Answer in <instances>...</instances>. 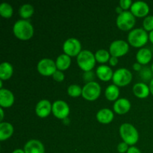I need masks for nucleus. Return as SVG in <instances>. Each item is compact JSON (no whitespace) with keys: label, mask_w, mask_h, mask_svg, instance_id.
<instances>
[{"label":"nucleus","mask_w":153,"mask_h":153,"mask_svg":"<svg viewBox=\"0 0 153 153\" xmlns=\"http://www.w3.org/2000/svg\"><path fill=\"white\" fill-rule=\"evenodd\" d=\"M128 49H129V46L127 42L123 40H117L111 43L109 52L111 56L119 58L126 55L127 52H128Z\"/></svg>","instance_id":"obj_10"},{"label":"nucleus","mask_w":153,"mask_h":153,"mask_svg":"<svg viewBox=\"0 0 153 153\" xmlns=\"http://www.w3.org/2000/svg\"><path fill=\"white\" fill-rule=\"evenodd\" d=\"M123 11H124L123 9L120 6H117V7H116V12L118 13V15L120 14V13H122Z\"/></svg>","instance_id":"obj_38"},{"label":"nucleus","mask_w":153,"mask_h":153,"mask_svg":"<svg viewBox=\"0 0 153 153\" xmlns=\"http://www.w3.org/2000/svg\"><path fill=\"white\" fill-rule=\"evenodd\" d=\"M14 102V96L8 89L0 90V105L1 108H9Z\"/></svg>","instance_id":"obj_15"},{"label":"nucleus","mask_w":153,"mask_h":153,"mask_svg":"<svg viewBox=\"0 0 153 153\" xmlns=\"http://www.w3.org/2000/svg\"><path fill=\"white\" fill-rule=\"evenodd\" d=\"M0 111H1V120H0L2 121L3 118H4V111H3L2 108H0Z\"/></svg>","instance_id":"obj_42"},{"label":"nucleus","mask_w":153,"mask_h":153,"mask_svg":"<svg viewBox=\"0 0 153 153\" xmlns=\"http://www.w3.org/2000/svg\"><path fill=\"white\" fill-rule=\"evenodd\" d=\"M131 108V102L125 98L118 99L114 104V111L120 115H123L129 111Z\"/></svg>","instance_id":"obj_16"},{"label":"nucleus","mask_w":153,"mask_h":153,"mask_svg":"<svg viewBox=\"0 0 153 153\" xmlns=\"http://www.w3.org/2000/svg\"><path fill=\"white\" fill-rule=\"evenodd\" d=\"M94 55H95L96 61H98L99 63H101V64L108 62L111 58L110 52H108L105 49H100Z\"/></svg>","instance_id":"obj_26"},{"label":"nucleus","mask_w":153,"mask_h":153,"mask_svg":"<svg viewBox=\"0 0 153 153\" xmlns=\"http://www.w3.org/2000/svg\"><path fill=\"white\" fill-rule=\"evenodd\" d=\"M105 96L109 101H117L120 96V90L118 86L115 85L108 86L105 91Z\"/></svg>","instance_id":"obj_24"},{"label":"nucleus","mask_w":153,"mask_h":153,"mask_svg":"<svg viewBox=\"0 0 153 153\" xmlns=\"http://www.w3.org/2000/svg\"><path fill=\"white\" fill-rule=\"evenodd\" d=\"M130 8L131 13L137 17H146L149 12V6L147 3L142 1L133 2Z\"/></svg>","instance_id":"obj_12"},{"label":"nucleus","mask_w":153,"mask_h":153,"mask_svg":"<svg viewBox=\"0 0 153 153\" xmlns=\"http://www.w3.org/2000/svg\"><path fill=\"white\" fill-rule=\"evenodd\" d=\"M101 94V87L97 82H91L87 83L82 88V97L88 101L97 100Z\"/></svg>","instance_id":"obj_7"},{"label":"nucleus","mask_w":153,"mask_h":153,"mask_svg":"<svg viewBox=\"0 0 153 153\" xmlns=\"http://www.w3.org/2000/svg\"><path fill=\"white\" fill-rule=\"evenodd\" d=\"M140 76L143 80L146 81V82L149 80L151 81L153 79V73L152 70L147 68V67H144V68H143L140 70Z\"/></svg>","instance_id":"obj_29"},{"label":"nucleus","mask_w":153,"mask_h":153,"mask_svg":"<svg viewBox=\"0 0 153 153\" xmlns=\"http://www.w3.org/2000/svg\"><path fill=\"white\" fill-rule=\"evenodd\" d=\"M114 115L113 111L108 108H102L97 114V119L100 123L108 124L113 121Z\"/></svg>","instance_id":"obj_18"},{"label":"nucleus","mask_w":153,"mask_h":153,"mask_svg":"<svg viewBox=\"0 0 153 153\" xmlns=\"http://www.w3.org/2000/svg\"><path fill=\"white\" fill-rule=\"evenodd\" d=\"M126 153H141L140 152V149H138L137 147H136V146H130L129 148H128V151H127Z\"/></svg>","instance_id":"obj_36"},{"label":"nucleus","mask_w":153,"mask_h":153,"mask_svg":"<svg viewBox=\"0 0 153 153\" xmlns=\"http://www.w3.org/2000/svg\"><path fill=\"white\" fill-rule=\"evenodd\" d=\"M37 71L44 76H50L57 70L55 62L50 58H43L38 62L37 66Z\"/></svg>","instance_id":"obj_9"},{"label":"nucleus","mask_w":153,"mask_h":153,"mask_svg":"<svg viewBox=\"0 0 153 153\" xmlns=\"http://www.w3.org/2000/svg\"><path fill=\"white\" fill-rule=\"evenodd\" d=\"M152 52L147 48H141L136 54V59H137V63L141 65L147 64L152 60Z\"/></svg>","instance_id":"obj_20"},{"label":"nucleus","mask_w":153,"mask_h":153,"mask_svg":"<svg viewBox=\"0 0 153 153\" xmlns=\"http://www.w3.org/2000/svg\"><path fill=\"white\" fill-rule=\"evenodd\" d=\"M0 15L2 17L8 19L13 15V7L10 4L3 2L0 4Z\"/></svg>","instance_id":"obj_27"},{"label":"nucleus","mask_w":153,"mask_h":153,"mask_svg":"<svg viewBox=\"0 0 153 153\" xmlns=\"http://www.w3.org/2000/svg\"><path fill=\"white\" fill-rule=\"evenodd\" d=\"M13 31L16 38L22 40H28L31 39L34 34V28L29 21L19 19L13 25Z\"/></svg>","instance_id":"obj_1"},{"label":"nucleus","mask_w":153,"mask_h":153,"mask_svg":"<svg viewBox=\"0 0 153 153\" xmlns=\"http://www.w3.org/2000/svg\"><path fill=\"white\" fill-rule=\"evenodd\" d=\"M67 93L71 97H79L82 95V88L79 85L73 84L68 87Z\"/></svg>","instance_id":"obj_28"},{"label":"nucleus","mask_w":153,"mask_h":153,"mask_svg":"<svg viewBox=\"0 0 153 153\" xmlns=\"http://www.w3.org/2000/svg\"><path fill=\"white\" fill-rule=\"evenodd\" d=\"M63 50L64 54L70 57L78 56L82 52V44L76 38H69L63 44Z\"/></svg>","instance_id":"obj_8"},{"label":"nucleus","mask_w":153,"mask_h":153,"mask_svg":"<svg viewBox=\"0 0 153 153\" xmlns=\"http://www.w3.org/2000/svg\"><path fill=\"white\" fill-rule=\"evenodd\" d=\"M128 145L125 142H121L117 146V151L120 153H125L127 152L128 149Z\"/></svg>","instance_id":"obj_34"},{"label":"nucleus","mask_w":153,"mask_h":153,"mask_svg":"<svg viewBox=\"0 0 153 153\" xmlns=\"http://www.w3.org/2000/svg\"><path fill=\"white\" fill-rule=\"evenodd\" d=\"M151 70H152V73H153V63H152V66H151Z\"/></svg>","instance_id":"obj_43"},{"label":"nucleus","mask_w":153,"mask_h":153,"mask_svg":"<svg viewBox=\"0 0 153 153\" xmlns=\"http://www.w3.org/2000/svg\"><path fill=\"white\" fill-rule=\"evenodd\" d=\"M94 74L92 71H88V72H85L83 75V79L87 82V83H89V82H94Z\"/></svg>","instance_id":"obj_32"},{"label":"nucleus","mask_w":153,"mask_h":153,"mask_svg":"<svg viewBox=\"0 0 153 153\" xmlns=\"http://www.w3.org/2000/svg\"><path fill=\"white\" fill-rule=\"evenodd\" d=\"M95 55L90 50H82L77 56V64L83 71H91L96 64Z\"/></svg>","instance_id":"obj_3"},{"label":"nucleus","mask_w":153,"mask_h":153,"mask_svg":"<svg viewBox=\"0 0 153 153\" xmlns=\"http://www.w3.org/2000/svg\"><path fill=\"white\" fill-rule=\"evenodd\" d=\"M149 90H150V93L152 94L153 96V79L150 81L149 82Z\"/></svg>","instance_id":"obj_39"},{"label":"nucleus","mask_w":153,"mask_h":153,"mask_svg":"<svg viewBox=\"0 0 153 153\" xmlns=\"http://www.w3.org/2000/svg\"><path fill=\"white\" fill-rule=\"evenodd\" d=\"M149 40H150L151 43H152V44H153V31H150V32H149Z\"/></svg>","instance_id":"obj_40"},{"label":"nucleus","mask_w":153,"mask_h":153,"mask_svg":"<svg viewBox=\"0 0 153 153\" xmlns=\"http://www.w3.org/2000/svg\"><path fill=\"white\" fill-rule=\"evenodd\" d=\"M52 112L58 119L64 120L67 118L70 114V107L66 102L63 100H57L52 104Z\"/></svg>","instance_id":"obj_11"},{"label":"nucleus","mask_w":153,"mask_h":153,"mask_svg":"<svg viewBox=\"0 0 153 153\" xmlns=\"http://www.w3.org/2000/svg\"><path fill=\"white\" fill-rule=\"evenodd\" d=\"M13 73V66L8 62H3L0 64V79L2 81L8 80Z\"/></svg>","instance_id":"obj_22"},{"label":"nucleus","mask_w":153,"mask_h":153,"mask_svg":"<svg viewBox=\"0 0 153 153\" xmlns=\"http://www.w3.org/2000/svg\"><path fill=\"white\" fill-rule=\"evenodd\" d=\"M118 62H119V60H118V58H117V57L111 56L110 60H109V64L112 67H115V66L117 65Z\"/></svg>","instance_id":"obj_35"},{"label":"nucleus","mask_w":153,"mask_h":153,"mask_svg":"<svg viewBox=\"0 0 153 153\" xmlns=\"http://www.w3.org/2000/svg\"><path fill=\"white\" fill-rule=\"evenodd\" d=\"M132 4V1L131 0H120V6L124 10H127L129 7H131Z\"/></svg>","instance_id":"obj_33"},{"label":"nucleus","mask_w":153,"mask_h":153,"mask_svg":"<svg viewBox=\"0 0 153 153\" xmlns=\"http://www.w3.org/2000/svg\"><path fill=\"white\" fill-rule=\"evenodd\" d=\"M34 11V7L30 4H22L19 7V13L22 19H26L31 17L33 15Z\"/></svg>","instance_id":"obj_25"},{"label":"nucleus","mask_w":153,"mask_h":153,"mask_svg":"<svg viewBox=\"0 0 153 153\" xmlns=\"http://www.w3.org/2000/svg\"><path fill=\"white\" fill-rule=\"evenodd\" d=\"M55 64H56L57 69L58 70L64 71V70H67L70 67L71 58L66 54H61L57 58Z\"/></svg>","instance_id":"obj_23"},{"label":"nucleus","mask_w":153,"mask_h":153,"mask_svg":"<svg viewBox=\"0 0 153 153\" xmlns=\"http://www.w3.org/2000/svg\"><path fill=\"white\" fill-rule=\"evenodd\" d=\"M52 105L47 100H42L36 105V114L41 118H45L49 116L52 112Z\"/></svg>","instance_id":"obj_13"},{"label":"nucleus","mask_w":153,"mask_h":153,"mask_svg":"<svg viewBox=\"0 0 153 153\" xmlns=\"http://www.w3.org/2000/svg\"><path fill=\"white\" fill-rule=\"evenodd\" d=\"M135 22V16L131 11L128 10H124L117 18V25L122 31L131 30L134 27Z\"/></svg>","instance_id":"obj_5"},{"label":"nucleus","mask_w":153,"mask_h":153,"mask_svg":"<svg viewBox=\"0 0 153 153\" xmlns=\"http://www.w3.org/2000/svg\"><path fill=\"white\" fill-rule=\"evenodd\" d=\"M149 40L146 31L143 28H134L131 30L128 35V41L133 47H142L146 44Z\"/></svg>","instance_id":"obj_4"},{"label":"nucleus","mask_w":153,"mask_h":153,"mask_svg":"<svg viewBox=\"0 0 153 153\" xmlns=\"http://www.w3.org/2000/svg\"><path fill=\"white\" fill-rule=\"evenodd\" d=\"M120 134L123 142L131 146L138 141V131L131 123H123L120 127Z\"/></svg>","instance_id":"obj_2"},{"label":"nucleus","mask_w":153,"mask_h":153,"mask_svg":"<svg viewBox=\"0 0 153 153\" xmlns=\"http://www.w3.org/2000/svg\"><path fill=\"white\" fill-rule=\"evenodd\" d=\"M52 78H53L54 80L56 81V82H62V81L64 80L65 75H64V73H63L62 71L57 70L55 72V73L52 75Z\"/></svg>","instance_id":"obj_31"},{"label":"nucleus","mask_w":153,"mask_h":153,"mask_svg":"<svg viewBox=\"0 0 153 153\" xmlns=\"http://www.w3.org/2000/svg\"><path fill=\"white\" fill-rule=\"evenodd\" d=\"M132 80V74L126 68H120L114 73L112 81L114 85L118 87H124L129 85Z\"/></svg>","instance_id":"obj_6"},{"label":"nucleus","mask_w":153,"mask_h":153,"mask_svg":"<svg viewBox=\"0 0 153 153\" xmlns=\"http://www.w3.org/2000/svg\"><path fill=\"white\" fill-rule=\"evenodd\" d=\"M25 153H45V148L42 142L38 140H30L24 146Z\"/></svg>","instance_id":"obj_14"},{"label":"nucleus","mask_w":153,"mask_h":153,"mask_svg":"<svg viewBox=\"0 0 153 153\" xmlns=\"http://www.w3.org/2000/svg\"><path fill=\"white\" fill-rule=\"evenodd\" d=\"M133 93L137 98L145 99L149 95L150 90H149V87L146 84L140 82V83H137L134 85Z\"/></svg>","instance_id":"obj_19"},{"label":"nucleus","mask_w":153,"mask_h":153,"mask_svg":"<svg viewBox=\"0 0 153 153\" xmlns=\"http://www.w3.org/2000/svg\"><path fill=\"white\" fill-rule=\"evenodd\" d=\"M143 29L146 31H153V16L149 15V16H146L143 19Z\"/></svg>","instance_id":"obj_30"},{"label":"nucleus","mask_w":153,"mask_h":153,"mask_svg":"<svg viewBox=\"0 0 153 153\" xmlns=\"http://www.w3.org/2000/svg\"><path fill=\"white\" fill-rule=\"evenodd\" d=\"M133 69H134V71H137V72H139L140 71V70H142V66L141 64H139V63H134V64H133Z\"/></svg>","instance_id":"obj_37"},{"label":"nucleus","mask_w":153,"mask_h":153,"mask_svg":"<svg viewBox=\"0 0 153 153\" xmlns=\"http://www.w3.org/2000/svg\"><path fill=\"white\" fill-rule=\"evenodd\" d=\"M13 134V127L10 123L1 122L0 123V140L4 141L10 138Z\"/></svg>","instance_id":"obj_21"},{"label":"nucleus","mask_w":153,"mask_h":153,"mask_svg":"<svg viewBox=\"0 0 153 153\" xmlns=\"http://www.w3.org/2000/svg\"><path fill=\"white\" fill-rule=\"evenodd\" d=\"M12 153H25V152H24L23 149H15V150L13 151V152Z\"/></svg>","instance_id":"obj_41"},{"label":"nucleus","mask_w":153,"mask_h":153,"mask_svg":"<svg viewBox=\"0 0 153 153\" xmlns=\"http://www.w3.org/2000/svg\"><path fill=\"white\" fill-rule=\"evenodd\" d=\"M96 74L100 80L103 82H108L112 79L114 75L113 70L107 65L99 66L96 70Z\"/></svg>","instance_id":"obj_17"}]
</instances>
